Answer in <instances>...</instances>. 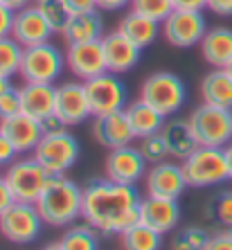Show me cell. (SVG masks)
Returning a JSON list of instances; mask_svg holds the SVG:
<instances>
[{
    "instance_id": "obj_1",
    "label": "cell",
    "mask_w": 232,
    "mask_h": 250,
    "mask_svg": "<svg viewBox=\"0 0 232 250\" xmlns=\"http://www.w3.org/2000/svg\"><path fill=\"white\" fill-rule=\"evenodd\" d=\"M140 194L135 185L99 178L84 187L82 219L102 237H120L128 226L140 221Z\"/></svg>"
},
{
    "instance_id": "obj_2",
    "label": "cell",
    "mask_w": 232,
    "mask_h": 250,
    "mask_svg": "<svg viewBox=\"0 0 232 250\" xmlns=\"http://www.w3.org/2000/svg\"><path fill=\"white\" fill-rule=\"evenodd\" d=\"M36 208L47 226H72L82 216L84 189L65 174H52L36 201Z\"/></svg>"
},
{
    "instance_id": "obj_3",
    "label": "cell",
    "mask_w": 232,
    "mask_h": 250,
    "mask_svg": "<svg viewBox=\"0 0 232 250\" xmlns=\"http://www.w3.org/2000/svg\"><path fill=\"white\" fill-rule=\"evenodd\" d=\"M180 165L190 187H214L230 181V169H228L223 146L198 145Z\"/></svg>"
},
{
    "instance_id": "obj_4",
    "label": "cell",
    "mask_w": 232,
    "mask_h": 250,
    "mask_svg": "<svg viewBox=\"0 0 232 250\" xmlns=\"http://www.w3.org/2000/svg\"><path fill=\"white\" fill-rule=\"evenodd\" d=\"M140 99L163 113L165 117L176 115L187 102V86L174 72H153L140 86Z\"/></svg>"
},
{
    "instance_id": "obj_5",
    "label": "cell",
    "mask_w": 232,
    "mask_h": 250,
    "mask_svg": "<svg viewBox=\"0 0 232 250\" xmlns=\"http://www.w3.org/2000/svg\"><path fill=\"white\" fill-rule=\"evenodd\" d=\"M79 140L70 133L68 128L57 133H43L39 145L34 146L32 156L50 171V174H65L79 160Z\"/></svg>"
},
{
    "instance_id": "obj_6",
    "label": "cell",
    "mask_w": 232,
    "mask_h": 250,
    "mask_svg": "<svg viewBox=\"0 0 232 250\" xmlns=\"http://www.w3.org/2000/svg\"><path fill=\"white\" fill-rule=\"evenodd\" d=\"M194 128L198 145L205 146H226L232 142V108L212 104L196 106L191 115L187 117Z\"/></svg>"
},
{
    "instance_id": "obj_7",
    "label": "cell",
    "mask_w": 232,
    "mask_h": 250,
    "mask_svg": "<svg viewBox=\"0 0 232 250\" xmlns=\"http://www.w3.org/2000/svg\"><path fill=\"white\" fill-rule=\"evenodd\" d=\"M50 176L52 174L32 156V158H16L12 165H7L5 181L9 183L16 201L36 203L43 192V187L50 181Z\"/></svg>"
},
{
    "instance_id": "obj_8",
    "label": "cell",
    "mask_w": 232,
    "mask_h": 250,
    "mask_svg": "<svg viewBox=\"0 0 232 250\" xmlns=\"http://www.w3.org/2000/svg\"><path fill=\"white\" fill-rule=\"evenodd\" d=\"M65 54L52 45L50 41L39 43V45L25 47L23 61H21V72L25 82H41V83H54L59 75L63 72Z\"/></svg>"
},
{
    "instance_id": "obj_9",
    "label": "cell",
    "mask_w": 232,
    "mask_h": 250,
    "mask_svg": "<svg viewBox=\"0 0 232 250\" xmlns=\"http://www.w3.org/2000/svg\"><path fill=\"white\" fill-rule=\"evenodd\" d=\"M43 223L45 221L36 203L16 201L12 208H7L0 214V232L14 244H32L41 234Z\"/></svg>"
},
{
    "instance_id": "obj_10",
    "label": "cell",
    "mask_w": 232,
    "mask_h": 250,
    "mask_svg": "<svg viewBox=\"0 0 232 250\" xmlns=\"http://www.w3.org/2000/svg\"><path fill=\"white\" fill-rule=\"evenodd\" d=\"M208 32L203 9H174L163 21V34L174 47H194Z\"/></svg>"
},
{
    "instance_id": "obj_11",
    "label": "cell",
    "mask_w": 232,
    "mask_h": 250,
    "mask_svg": "<svg viewBox=\"0 0 232 250\" xmlns=\"http://www.w3.org/2000/svg\"><path fill=\"white\" fill-rule=\"evenodd\" d=\"M84 83H86V93H88L93 117L104 115V113H113V111H122V108L128 106L127 86H124V82L115 72H104V75H97Z\"/></svg>"
},
{
    "instance_id": "obj_12",
    "label": "cell",
    "mask_w": 232,
    "mask_h": 250,
    "mask_svg": "<svg viewBox=\"0 0 232 250\" xmlns=\"http://www.w3.org/2000/svg\"><path fill=\"white\" fill-rule=\"evenodd\" d=\"M65 65L82 82H88L93 77L108 72L102 39L99 41H88V43H70L68 52H65Z\"/></svg>"
},
{
    "instance_id": "obj_13",
    "label": "cell",
    "mask_w": 232,
    "mask_h": 250,
    "mask_svg": "<svg viewBox=\"0 0 232 250\" xmlns=\"http://www.w3.org/2000/svg\"><path fill=\"white\" fill-rule=\"evenodd\" d=\"M147 160L145 156L140 153L138 146H117V149H110V153L106 156V176L110 181L122 183V185H135L145 178L147 174Z\"/></svg>"
},
{
    "instance_id": "obj_14",
    "label": "cell",
    "mask_w": 232,
    "mask_h": 250,
    "mask_svg": "<svg viewBox=\"0 0 232 250\" xmlns=\"http://www.w3.org/2000/svg\"><path fill=\"white\" fill-rule=\"evenodd\" d=\"M187 181H185V171L183 165L163 163L151 165V169L145 174V189L149 196H163V198H180L185 192Z\"/></svg>"
},
{
    "instance_id": "obj_15",
    "label": "cell",
    "mask_w": 232,
    "mask_h": 250,
    "mask_svg": "<svg viewBox=\"0 0 232 250\" xmlns=\"http://www.w3.org/2000/svg\"><path fill=\"white\" fill-rule=\"evenodd\" d=\"M61 120L68 126H77V124L86 122L93 115L90 111V102H88L86 83L84 82H68L57 86V108H54Z\"/></svg>"
},
{
    "instance_id": "obj_16",
    "label": "cell",
    "mask_w": 232,
    "mask_h": 250,
    "mask_svg": "<svg viewBox=\"0 0 232 250\" xmlns=\"http://www.w3.org/2000/svg\"><path fill=\"white\" fill-rule=\"evenodd\" d=\"M52 34H54L52 25L47 23L45 14L41 12L39 5H27L25 9L14 14L12 36L23 47H32V45H39V43L50 41Z\"/></svg>"
},
{
    "instance_id": "obj_17",
    "label": "cell",
    "mask_w": 232,
    "mask_h": 250,
    "mask_svg": "<svg viewBox=\"0 0 232 250\" xmlns=\"http://www.w3.org/2000/svg\"><path fill=\"white\" fill-rule=\"evenodd\" d=\"M93 138L102 146H106L108 151L110 149H117V146L133 145L135 133H133V128H131V122H128L127 108L104 113V115H95Z\"/></svg>"
},
{
    "instance_id": "obj_18",
    "label": "cell",
    "mask_w": 232,
    "mask_h": 250,
    "mask_svg": "<svg viewBox=\"0 0 232 250\" xmlns=\"http://www.w3.org/2000/svg\"><path fill=\"white\" fill-rule=\"evenodd\" d=\"M0 131L12 140V145L16 146L18 156L34 151V146L39 145V140L43 138V126L41 120L27 115V113H16L12 117H2L0 120Z\"/></svg>"
},
{
    "instance_id": "obj_19",
    "label": "cell",
    "mask_w": 232,
    "mask_h": 250,
    "mask_svg": "<svg viewBox=\"0 0 232 250\" xmlns=\"http://www.w3.org/2000/svg\"><path fill=\"white\" fill-rule=\"evenodd\" d=\"M140 221L158 230L160 234L171 232L180 221L178 198H163L147 194V198L140 201Z\"/></svg>"
},
{
    "instance_id": "obj_20",
    "label": "cell",
    "mask_w": 232,
    "mask_h": 250,
    "mask_svg": "<svg viewBox=\"0 0 232 250\" xmlns=\"http://www.w3.org/2000/svg\"><path fill=\"white\" fill-rule=\"evenodd\" d=\"M102 45H104L108 72L124 75V72H131V70L138 65L140 52H142V50H140L131 39H127L120 29L102 36Z\"/></svg>"
},
{
    "instance_id": "obj_21",
    "label": "cell",
    "mask_w": 232,
    "mask_h": 250,
    "mask_svg": "<svg viewBox=\"0 0 232 250\" xmlns=\"http://www.w3.org/2000/svg\"><path fill=\"white\" fill-rule=\"evenodd\" d=\"M21 99H23V113L36 120H45L57 108V86L41 82H25V86H21Z\"/></svg>"
},
{
    "instance_id": "obj_22",
    "label": "cell",
    "mask_w": 232,
    "mask_h": 250,
    "mask_svg": "<svg viewBox=\"0 0 232 250\" xmlns=\"http://www.w3.org/2000/svg\"><path fill=\"white\" fill-rule=\"evenodd\" d=\"M120 32H122L127 39L135 43L140 50H147L149 45H153V41L158 39V34L163 32V23H158L153 18L145 16V14H138V12H131L120 21Z\"/></svg>"
},
{
    "instance_id": "obj_23",
    "label": "cell",
    "mask_w": 232,
    "mask_h": 250,
    "mask_svg": "<svg viewBox=\"0 0 232 250\" xmlns=\"http://www.w3.org/2000/svg\"><path fill=\"white\" fill-rule=\"evenodd\" d=\"M65 43H88V41H99L104 36V21L99 16L97 9L93 12H82L72 14L65 25L63 34Z\"/></svg>"
},
{
    "instance_id": "obj_24",
    "label": "cell",
    "mask_w": 232,
    "mask_h": 250,
    "mask_svg": "<svg viewBox=\"0 0 232 250\" xmlns=\"http://www.w3.org/2000/svg\"><path fill=\"white\" fill-rule=\"evenodd\" d=\"M201 54L212 68H226L232 59V29L212 27L201 39Z\"/></svg>"
},
{
    "instance_id": "obj_25",
    "label": "cell",
    "mask_w": 232,
    "mask_h": 250,
    "mask_svg": "<svg viewBox=\"0 0 232 250\" xmlns=\"http://www.w3.org/2000/svg\"><path fill=\"white\" fill-rule=\"evenodd\" d=\"M163 138L169 146V156L171 158H178V160H185L194 149L198 146V140L194 135V128H191L190 120H171L163 126Z\"/></svg>"
},
{
    "instance_id": "obj_26",
    "label": "cell",
    "mask_w": 232,
    "mask_h": 250,
    "mask_svg": "<svg viewBox=\"0 0 232 250\" xmlns=\"http://www.w3.org/2000/svg\"><path fill=\"white\" fill-rule=\"evenodd\" d=\"M201 102L212 106L232 108V77L226 68H214L201 79Z\"/></svg>"
},
{
    "instance_id": "obj_27",
    "label": "cell",
    "mask_w": 232,
    "mask_h": 250,
    "mask_svg": "<svg viewBox=\"0 0 232 250\" xmlns=\"http://www.w3.org/2000/svg\"><path fill=\"white\" fill-rule=\"evenodd\" d=\"M127 115L128 122H131V128H133L135 138H147V135L160 133L165 126V115L158 108H153L151 104H147L145 99H135L127 106Z\"/></svg>"
},
{
    "instance_id": "obj_28",
    "label": "cell",
    "mask_w": 232,
    "mask_h": 250,
    "mask_svg": "<svg viewBox=\"0 0 232 250\" xmlns=\"http://www.w3.org/2000/svg\"><path fill=\"white\" fill-rule=\"evenodd\" d=\"M163 237L158 230L149 228L147 223L135 221L133 226H128L120 239H122V246L128 250H158L163 246Z\"/></svg>"
},
{
    "instance_id": "obj_29",
    "label": "cell",
    "mask_w": 232,
    "mask_h": 250,
    "mask_svg": "<svg viewBox=\"0 0 232 250\" xmlns=\"http://www.w3.org/2000/svg\"><path fill=\"white\" fill-rule=\"evenodd\" d=\"M99 232L95 230L90 223L84 226H70L63 232V237L50 244L47 248H61V250H95L99 246L97 241Z\"/></svg>"
},
{
    "instance_id": "obj_30",
    "label": "cell",
    "mask_w": 232,
    "mask_h": 250,
    "mask_svg": "<svg viewBox=\"0 0 232 250\" xmlns=\"http://www.w3.org/2000/svg\"><path fill=\"white\" fill-rule=\"evenodd\" d=\"M25 47L14 39L12 34L0 39V77L12 79L21 72V61H23Z\"/></svg>"
},
{
    "instance_id": "obj_31",
    "label": "cell",
    "mask_w": 232,
    "mask_h": 250,
    "mask_svg": "<svg viewBox=\"0 0 232 250\" xmlns=\"http://www.w3.org/2000/svg\"><path fill=\"white\" fill-rule=\"evenodd\" d=\"M205 214L212 223L221 228H232V192L216 194L208 205H205Z\"/></svg>"
},
{
    "instance_id": "obj_32",
    "label": "cell",
    "mask_w": 232,
    "mask_h": 250,
    "mask_svg": "<svg viewBox=\"0 0 232 250\" xmlns=\"http://www.w3.org/2000/svg\"><path fill=\"white\" fill-rule=\"evenodd\" d=\"M212 234L208 230L198 226H190L185 230H180L174 239H171V248L176 250H203L208 248V241Z\"/></svg>"
},
{
    "instance_id": "obj_33",
    "label": "cell",
    "mask_w": 232,
    "mask_h": 250,
    "mask_svg": "<svg viewBox=\"0 0 232 250\" xmlns=\"http://www.w3.org/2000/svg\"><path fill=\"white\" fill-rule=\"evenodd\" d=\"M138 149L149 165L163 163L169 156V146H167V142H165L163 133H153V135H147V138H140Z\"/></svg>"
},
{
    "instance_id": "obj_34",
    "label": "cell",
    "mask_w": 232,
    "mask_h": 250,
    "mask_svg": "<svg viewBox=\"0 0 232 250\" xmlns=\"http://www.w3.org/2000/svg\"><path fill=\"white\" fill-rule=\"evenodd\" d=\"M131 9L153 18L158 23H163L176 7H174V0H131Z\"/></svg>"
},
{
    "instance_id": "obj_35",
    "label": "cell",
    "mask_w": 232,
    "mask_h": 250,
    "mask_svg": "<svg viewBox=\"0 0 232 250\" xmlns=\"http://www.w3.org/2000/svg\"><path fill=\"white\" fill-rule=\"evenodd\" d=\"M39 7H41V12L45 14L47 23L52 25L54 34H63L65 25H68L70 16H72V14L68 12V7L63 5V0H45V2H41Z\"/></svg>"
},
{
    "instance_id": "obj_36",
    "label": "cell",
    "mask_w": 232,
    "mask_h": 250,
    "mask_svg": "<svg viewBox=\"0 0 232 250\" xmlns=\"http://www.w3.org/2000/svg\"><path fill=\"white\" fill-rule=\"evenodd\" d=\"M23 111V99H21V88L9 86L2 97H0V120L2 117H12Z\"/></svg>"
},
{
    "instance_id": "obj_37",
    "label": "cell",
    "mask_w": 232,
    "mask_h": 250,
    "mask_svg": "<svg viewBox=\"0 0 232 250\" xmlns=\"http://www.w3.org/2000/svg\"><path fill=\"white\" fill-rule=\"evenodd\" d=\"M208 250H232V230L223 228L219 232H214L208 241Z\"/></svg>"
},
{
    "instance_id": "obj_38",
    "label": "cell",
    "mask_w": 232,
    "mask_h": 250,
    "mask_svg": "<svg viewBox=\"0 0 232 250\" xmlns=\"http://www.w3.org/2000/svg\"><path fill=\"white\" fill-rule=\"evenodd\" d=\"M16 156H18V151H16V146L12 145V140L0 131V165H12L16 160Z\"/></svg>"
},
{
    "instance_id": "obj_39",
    "label": "cell",
    "mask_w": 232,
    "mask_h": 250,
    "mask_svg": "<svg viewBox=\"0 0 232 250\" xmlns=\"http://www.w3.org/2000/svg\"><path fill=\"white\" fill-rule=\"evenodd\" d=\"M14 203H16V196H14L12 187L5 181V176H0V214H2L7 208H12Z\"/></svg>"
},
{
    "instance_id": "obj_40",
    "label": "cell",
    "mask_w": 232,
    "mask_h": 250,
    "mask_svg": "<svg viewBox=\"0 0 232 250\" xmlns=\"http://www.w3.org/2000/svg\"><path fill=\"white\" fill-rule=\"evenodd\" d=\"M14 14L7 5H0V39L2 36H9L12 34V27H14Z\"/></svg>"
},
{
    "instance_id": "obj_41",
    "label": "cell",
    "mask_w": 232,
    "mask_h": 250,
    "mask_svg": "<svg viewBox=\"0 0 232 250\" xmlns=\"http://www.w3.org/2000/svg\"><path fill=\"white\" fill-rule=\"evenodd\" d=\"M63 5L68 7L70 14H82V12H93L97 9L95 0H63Z\"/></svg>"
},
{
    "instance_id": "obj_42",
    "label": "cell",
    "mask_w": 232,
    "mask_h": 250,
    "mask_svg": "<svg viewBox=\"0 0 232 250\" xmlns=\"http://www.w3.org/2000/svg\"><path fill=\"white\" fill-rule=\"evenodd\" d=\"M205 7L216 16H232V0H205Z\"/></svg>"
},
{
    "instance_id": "obj_43",
    "label": "cell",
    "mask_w": 232,
    "mask_h": 250,
    "mask_svg": "<svg viewBox=\"0 0 232 250\" xmlns=\"http://www.w3.org/2000/svg\"><path fill=\"white\" fill-rule=\"evenodd\" d=\"M41 126H43V133H57V131H63L68 124H65L57 113H52V115H47L45 120H41Z\"/></svg>"
},
{
    "instance_id": "obj_44",
    "label": "cell",
    "mask_w": 232,
    "mask_h": 250,
    "mask_svg": "<svg viewBox=\"0 0 232 250\" xmlns=\"http://www.w3.org/2000/svg\"><path fill=\"white\" fill-rule=\"evenodd\" d=\"M95 2H97V9H104V12H117L131 5V0H95Z\"/></svg>"
},
{
    "instance_id": "obj_45",
    "label": "cell",
    "mask_w": 232,
    "mask_h": 250,
    "mask_svg": "<svg viewBox=\"0 0 232 250\" xmlns=\"http://www.w3.org/2000/svg\"><path fill=\"white\" fill-rule=\"evenodd\" d=\"M176 9H203L205 0H174Z\"/></svg>"
},
{
    "instance_id": "obj_46",
    "label": "cell",
    "mask_w": 232,
    "mask_h": 250,
    "mask_svg": "<svg viewBox=\"0 0 232 250\" xmlns=\"http://www.w3.org/2000/svg\"><path fill=\"white\" fill-rule=\"evenodd\" d=\"M29 2H32V0H5V5L9 7L12 12H21V9H25Z\"/></svg>"
},
{
    "instance_id": "obj_47",
    "label": "cell",
    "mask_w": 232,
    "mask_h": 250,
    "mask_svg": "<svg viewBox=\"0 0 232 250\" xmlns=\"http://www.w3.org/2000/svg\"><path fill=\"white\" fill-rule=\"evenodd\" d=\"M223 151H226V160H228V169H230V181H232V142H228L223 146Z\"/></svg>"
},
{
    "instance_id": "obj_48",
    "label": "cell",
    "mask_w": 232,
    "mask_h": 250,
    "mask_svg": "<svg viewBox=\"0 0 232 250\" xmlns=\"http://www.w3.org/2000/svg\"><path fill=\"white\" fill-rule=\"evenodd\" d=\"M9 86H12V83H9V79H7V77H0V97L9 90Z\"/></svg>"
},
{
    "instance_id": "obj_49",
    "label": "cell",
    "mask_w": 232,
    "mask_h": 250,
    "mask_svg": "<svg viewBox=\"0 0 232 250\" xmlns=\"http://www.w3.org/2000/svg\"><path fill=\"white\" fill-rule=\"evenodd\" d=\"M226 70H228V75H230V77H232V59H230V61H228V65H226Z\"/></svg>"
},
{
    "instance_id": "obj_50",
    "label": "cell",
    "mask_w": 232,
    "mask_h": 250,
    "mask_svg": "<svg viewBox=\"0 0 232 250\" xmlns=\"http://www.w3.org/2000/svg\"><path fill=\"white\" fill-rule=\"evenodd\" d=\"M32 2H34V5H41V2H45V0H32Z\"/></svg>"
},
{
    "instance_id": "obj_51",
    "label": "cell",
    "mask_w": 232,
    "mask_h": 250,
    "mask_svg": "<svg viewBox=\"0 0 232 250\" xmlns=\"http://www.w3.org/2000/svg\"><path fill=\"white\" fill-rule=\"evenodd\" d=\"M0 5H5V0H0Z\"/></svg>"
},
{
    "instance_id": "obj_52",
    "label": "cell",
    "mask_w": 232,
    "mask_h": 250,
    "mask_svg": "<svg viewBox=\"0 0 232 250\" xmlns=\"http://www.w3.org/2000/svg\"><path fill=\"white\" fill-rule=\"evenodd\" d=\"M230 230H232V228H230Z\"/></svg>"
}]
</instances>
